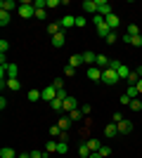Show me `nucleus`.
I'll return each instance as SVG.
<instances>
[{
  "label": "nucleus",
  "mask_w": 142,
  "mask_h": 158,
  "mask_svg": "<svg viewBox=\"0 0 142 158\" xmlns=\"http://www.w3.org/2000/svg\"><path fill=\"white\" fill-rule=\"evenodd\" d=\"M17 76H19V66L10 64V66H7V78H17Z\"/></svg>",
  "instance_id": "obj_27"
},
{
  "label": "nucleus",
  "mask_w": 142,
  "mask_h": 158,
  "mask_svg": "<svg viewBox=\"0 0 142 158\" xmlns=\"http://www.w3.org/2000/svg\"><path fill=\"white\" fill-rule=\"evenodd\" d=\"M126 94H128L130 99H137V94H140V90H137V85H128V90H126Z\"/></svg>",
  "instance_id": "obj_28"
},
{
  "label": "nucleus",
  "mask_w": 142,
  "mask_h": 158,
  "mask_svg": "<svg viewBox=\"0 0 142 158\" xmlns=\"http://www.w3.org/2000/svg\"><path fill=\"white\" fill-rule=\"evenodd\" d=\"M57 125H59V130H62V132H67V127L71 125V118H69V116H62V118L57 120Z\"/></svg>",
  "instance_id": "obj_18"
},
{
  "label": "nucleus",
  "mask_w": 142,
  "mask_h": 158,
  "mask_svg": "<svg viewBox=\"0 0 142 158\" xmlns=\"http://www.w3.org/2000/svg\"><path fill=\"white\" fill-rule=\"evenodd\" d=\"M74 109H78V99L76 97H67L64 99V111H74Z\"/></svg>",
  "instance_id": "obj_8"
},
{
  "label": "nucleus",
  "mask_w": 142,
  "mask_h": 158,
  "mask_svg": "<svg viewBox=\"0 0 142 158\" xmlns=\"http://www.w3.org/2000/svg\"><path fill=\"white\" fill-rule=\"evenodd\" d=\"M5 85L10 87L12 92H19V90H21V83H19V78H7V80H5Z\"/></svg>",
  "instance_id": "obj_10"
},
{
  "label": "nucleus",
  "mask_w": 142,
  "mask_h": 158,
  "mask_svg": "<svg viewBox=\"0 0 142 158\" xmlns=\"http://www.w3.org/2000/svg\"><path fill=\"white\" fill-rule=\"evenodd\" d=\"M85 144L90 146V151H93V153H95V151H100V146H102V144H100V139H88Z\"/></svg>",
  "instance_id": "obj_29"
},
{
  "label": "nucleus",
  "mask_w": 142,
  "mask_h": 158,
  "mask_svg": "<svg viewBox=\"0 0 142 158\" xmlns=\"http://www.w3.org/2000/svg\"><path fill=\"white\" fill-rule=\"evenodd\" d=\"M45 17H47V12H45V10H36V19H45Z\"/></svg>",
  "instance_id": "obj_45"
},
{
  "label": "nucleus",
  "mask_w": 142,
  "mask_h": 158,
  "mask_svg": "<svg viewBox=\"0 0 142 158\" xmlns=\"http://www.w3.org/2000/svg\"><path fill=\"white\" fill-rule=\"evenodd\" d=\"M128 83H130V85H137V83H140V78H137V73H135V71H130V76H128Z\"/></svg>",
  "instance_id": "obj_35"
},
{
  "label": "nucleus",
  "mask_w": 142,
  "mask_h": 158,
  "mask_svg": "<svg viewBox=\"0 0 142 158\" xmlns=\"http://www.w3.org/2000/svg\"><path fill=\"white\" fill-rule=\"evenodd\" d=\"M130 109H133V111H142V102H140V99H133V102H130Z\"/></svg>",
  "instance_id": "obj_34"
},
{
  "label": "nucleus",
  "mask_w": 142,
  "mask_h": 158,
  "mask_svg": "<svg viewBox=\"0 0 142 158\" xmlns=\"http://www.w3.org/2000/svg\"><path fill=\"white\" fill-rule=\"evenodd\" d=\"M116 125H118V135H128V132L133 130V123H130V120H126V118H123L121 123H116Z\"/></svg>",
  "instance_id": "obj_6"
},
{
  "label": "nucleus",
  "mask_w": 142,
  "mask_h": 158,
  "mask_svg": "<svg viewBox=\"0 0 142 158\" xmlns=\"http://www.w3.org/2000/svg\"><path fill=\"white\" fill-rule=\"evenodd\" d=\"M81 116H83L81 109H74V111H69V118H71V120H81Z\"/></svg>",
  "instance_id": "obj_33"
},
{
  "label": "nucleus",
  "mask_w": 142,
  "mask_h": 158,
  "mask_svg": "<svg viewBox=\"0 0 142 158\" xmlns=\"http://www.w3.org/2000/svg\"><path fill=\"white\" fill-rule=\"evenodd\" d=\"M74 73H76V69H74V66H69V64H67V69H64V76H67V78H71Z\"/></svg>",
  "instance_id": "obj_41"
},
{
  "label": "nucleus",
  "mask_w": 142,
  "mask_h": 158,
  "mask_svg": "<svg viewBox=\"0 0 142 158\" xmlns=\"http://www.w3.org/2000/svg\"><path fill=\"white\" fill-rule=\"evenodd\" d=\"M43 99H45V102H54V99H57V87L54 85L43 87Z\"/></svg>",
  "instance_id": "obj_4"
},
{
  "label": "nucleus",
  "mask_w": 142,
  "mask_h": 158,
  "mask_svg": "<svg viewBox=\"0 0 142 158\" xmlns=\"http://www.w3.org/2000/svg\"><path fill=\"white\" fill-rule=\"evenodd\" d=\"M81 64H83V54H71V57H69V66L78 69Z\"/></svg>",
  "instance_id": "obj_14"
},
{
  "label": "nucleus",
  "mask_w": 142,
  "mask_h": 158,
  "mask_svg": "<svg viewBox=\"0 0 142 158\" xmlns=\"http://www.w3.org/2000/svg\"><path fill=\"white\" fill-rule=\"evenodd\" d=\"M45 158H47V156H45Z\"/></svg>",
  "instance_id": "obj_57"
},
{
  "label": "nucleus",
  "mask_w": 142,
  "mask_h": 158,
  "mask_svg": "<svg viewBox=\"0 0 142 158\" xmlns=\"http://www.w3.org/2000/svg\"><path fill=\"white\" fill-rule=\"evenodd\" d=\"M14 7H17L14 0H2V2H0V10H5V12H12ZM17 10H19V7H17Z\"/></svg>",
  "instance_id": "obj_15"
},
{
  "label": "nucleus",
  "mask_w": 142,
  "mask_h": 158,
  "mask_svg": "<svg viewBox=\"0 0 142 158\" xmlns=\"http://www.w3.org/2000/svg\"><path fill=\"white\" fill-rule=\"evenodd\" d=\"M104 40H107L109 45H114L116 40H118V35H116V33H114V31H111V33H109V35H107V38H104Z\"/></svg>",
  "instance_id": "obj_39"
},
{
  "label": "nucleus",
  "mask_w": 142,
  "mask_h": 158,
  "mask_svg": "<svg viewBox=\"0 0 142 158\" xmlns=\"http://www.w3.org/2000/svg\"><path fill=\"white\" fill-rule=\"evenodd\" d=\"M85 24H88V19H85V17H76V26H85Z\"/></svg>",
  "instance_id": "obj_44"
},
{
  "label": "nucleus",
  "mask_w": 142,
  "mask_h": 158,
  "mask_svg": "<svg viewBox=\"0 0 142 158\" xmlns=\"http://www.w3.org/2000/svg\"><path fill=\"white\" fill-rule=\"evenodd\" d=\"M17 158H31V153H21V156H17Z\"/></svg>",
  "instance_id": "obj_54"
},
{
  "label": "nucleus",
  "mask_w": 142,
  "mask_h": 158,
  "mask_svg": "<svg viewBox=\"0 0 142 158\" xmlns=\"http://www.w3.org/2000/svg\"><path fill=\"white\" fill-rule=\"evenodd\" d=\"M93 21H95V26H97V24H102V21H104V17H102V14H95Z\"/></svg>",
  "instance_id": "obj_48"
},
{
  "label": "nucleus",
  "mask_w": 142,
  "mask_h": 158,
  "mask_svg": "<svg viewBox=\"0 0 142 158\" xmlns=\"http://www.w3.org/2000/svg\"><path fill=\"white\" fill-rule=\"evenodd\" d=\"M50 135H52V137H59V135H62L59 125H52V127H50Z\"/></svg>",
  "instance_id": "obj_42"
},
{
  "label": "nucleus",
  "mask_w": 142,
  "mask_h": 158,
  "mask_svg": "<svg viewBox=\"0 0 142 158\" xmlns=\"http://www.w3.org/2000/svg\"><path fill=\"white\" fill-rule=\"evenodd\" d=\"M130 102H133V99H130L128 94H123V97H121V104H128V106H130Z\"/></svg>",
  "instance_id": "obj_51"
},
{
  "label": "nucleus",
  "mask_w": 142,
  "mask_h": 158,
  "mask_svg": "<svg viewBox=\"0 0 142 158\" xmlns=\"http://www.w3.org/2000/svg\"><path fill=\"white\" fill-rule=\"evenodd\" d=\"M116 135H118V125H116V123H109V125L104 127V137H109V139H114Z\"/></svg>",
  "instance_id": "obj_7"
},
{
  "label": "nucleus",
  "mask_w": 142,
  "mask_h": 158,
  "mask_svg": "<svg viewBox=\"0 0 142 158\" xmlns=\"http://www.w3.org/2000/svg\"><path fill=\"white\" fill-rule=\"evenodd\" d=\"M128 76H130V69L126 64H121V69H118V78H121V80H128Z\"/></svg>",
  "instance_id": "obj_24"
},
{
  "label": "nucleus",
  "mask_w": 142,
  "mask_h": 158,
  "mask_svg": "<svg viewBox=\"0 0 142 158\" xmlns=\"http://www.w3.org/2000/svg\"><path fill=\"white\" fill-rule=\"evenodd\" d=\"M7 50H10V43H7V40H0V52L5 54Z\"/></svg>",
  "instance_id": "obj_43"
},
{
  "label": "nucleus",
  "mask_w": 142,
  "mask_h": 158,
  "mask_svg": "<svg viewBox=\"0 0 142 158\" xmlns=\"http://www.w3.org/2000/svg\"><path fill=\"white\" fill-rule=\"evenodd\" d=\"M109 61H111V59H107L104 54H97V59H95V64H97V69H107V66H109Z\"/></svg>",
  "instance_id": "obj_17"
},
{
  "label": "nucleus",
  "mask_w": 142,
  "mask_h": 158,
  "mask_svg": "<svg viewBox=\"0 0 142 158\" xmlns=\"http://www.w3.org/2000/svg\"><path fill=\"white\" fill-rule=\"evenodd\" d=\"M67 151H69V144H67V142H57V153H59V156H64Z\"/></svg>",
  "instance_id": "obj_32"
},
{
  "label": "nucleus",
  "mask_w": 142,
  "mask_h": 158,
  "mask_svg": "<svg viewBox=\"0 0 142 158\" xmlns=\"http://www.w3.org/2000/svg\"><path fill=\"white\" fill-rule=\"evenodd\" d=\"M137 73H140V78H142V66H140V71H137Z\"/></svg>",
  "instance_id": "obj_56"
},
{
  "label": "nucleus",
  "mask_w": 142,
  "mask_h": 158,
  "mask_svg": "<svg viewBox=\"0 0 142 158\" xmlns=\"http://www.w3.org/2000/svg\"><path fill=\"white\" fill-rule=\"evenodd\" d=\"M130 45H135V47H142V35H133V38H130Z\"/></svg>",
  "instance_id": "obj_38"
},
{
  "label": "nucleus",
  "mask_w": 142,
  "mask_h": 158,
  "mask_svg": "<svg viewBox=\"0 0 142 158\" xmlns=\"http://www.w3.org/2000/svg\"><path fill=\"white\" fill-rule=\"evenodd\" d=\"M38 99H43L41 90H28V102H38Z\"/></svg>",
  "instance_id": "obj_25"
},
{
  "label": "nucleus",
  "mask_w": 142,
  "mask_h": 158,
  "mask_svg": "<svg viewBox=\"0 0 142 158\" xmlns=\"http://www.w3.org/2000/svg\"><path fill=\"white\" fill-rule=\"evenodd\" d=\"M71 26H76V17H71V14H67V17L62 19V31H64V28H71Z\"/></svg>",
  "instance_id": "obj_12"
},
{
  "label": "nucleus",
  "mask_w": 142,
  "mask_h": 158,
  "mask_svg": "<svg viewBox=\"0 0 142 158\" xmlns=\"http://www.w3.org/2000/svg\"><path fill=\"white\" fill-rule=\"evenodd\" d=\"M62 31V21H52V24H47V33L50 35H57Z\"/></svg>",
  "instance_id": "obj_13"
},
{
  "label": "nucleus",
  "mask_w": 142,
  "mask_h": 158,
  "mask_svg": "<svg viewBox=\"0 0 142 158\" xmlns=\"http://www.w3.org/2000/svg\"><path fill=\"white\" fill-rule=\"evenodd\" d=\"M52 85L57 87V90H64V83H62V78H54V80H52Z\"/></svg>",
  "instance_id": "obj_46"
},
{
  "label": "nucleus",
  "mask_w": 142,
  "mask_h": 158,
  "mask_svg": "<svg viewBox=\"0 0 142 158\" xmlns=\"http://www.w3.org/2000/svg\"><path fill=\"white\" fill-rule=\"evenodd\" d=\"M111 120H114V123H121L123 116H121V113H114V116H111Z\"/></svg>",
  "instance_id": "obj_50"
},
{
  "label": "nucleus",
  "mask_w": 142,
  "mask_h": 158,
  "mask_svg": "<svg viewBox=\"0 0 142 158\" xmlns=\"http://www.w3.org/2000/svg\"><path fill=\"white\" fill-rule=\"evenodd\" d=\"M95 59H97L95 52H83V64H95Z\"/></svg>",
  "instance_id": "obj_23"
},
{
  "label": "nucleus",
  "mask_w": 142,
  "mask_h": 158,
  "mask_svg": "<svg viewBox=\"0 0 142 158\" xmlns=\"http://www.w3.org/2000/svg\"><path fill=\"white\" fill-rule=\"evenodd\" d=\"M81 111H83V116H88V113L93 111V106H90V104H83V106H81Z\"/></svg>",
  "instance_id": "obj_47"
},
{
  "label": "nucleus",
  "mask_w": 142,
  "mask_h": 158,
  "mask_svg": "<svg viewBox=\"0 0 142 158\" xmlns=\"http://www.w3.org/2000/svg\"><path fill=\"white\" fill-rule=\"evenodd\" d=\"M0 158H17V153H14V149H10V146H2V149H0Z\"/></svg>",
  "instance_id": "obj_19"
},
{
  "label": "nucleus",
  "mask_w": 142,
  "mask_h": 158,
  "mask_svg": "<svg viewBox=\"0 0 142 158\" xmlns=\"http://www.w3.org/2000/svg\"><path fill=\"white\" fill-rule=\"evenodd\" d=\"M47 7H59V0H47Z\"/></svg>",
  "instance_id": "obj_52"
},
{
  "label": "nucleus",
  "mask_w": 142,
  "mask_h": 158,
  "mask_svg": "<svg viewBox=\"0 0 142 158\" xmlns=\"http://www.w3.org/2000/svg\"><path fill=\"white\" fill-rule=\"evenodd\" d=\"M109 153H111V146H107V144H102V146H100V156H104V158H107Z\"/></svg>",
  "instance_id": "obj_37"
},
{
  "label": "nucleus",
  "mask_w": 142,
  "mask_h": 158,
  "mask_svg": "<svg viewBox=\"0 0 142 158\" xmlns=\"http://www.w3.org/2000/svg\"><path fill=\"white\" fill-rule=\"evenodd\" d=\"M50 106H52V111H64V99H54V102H50Z\"/></svg>",
  "instance_id": "obj_22"
},
{
  "label": "nucleus",
  "mask_w": 142,
  "mask_h": 158,
  "mask_svg": "<svg viewBox=\"0 0 142 158\" xmlns=\"http://www.w3.org/2000/svg\"><path fill=\"white\" fill-rule=\"evenodd\" d=\"M64 43H67V38H64V31H59L57 35H52V45H54V47H64Z\"/></svg>",
  "instance_id": "obj_11"
},
{
  "label": "nucleus",
  "mask_w": 142,
  "mask_h": 158,
  "mask_svg": "<svg viewBox=\"0 0 142 158\" xmlns=\"http://www.w3.org/2000/svg\"><path fill=\"white\" fill-rule=\"evenodd\" d=\"M107 26L111 28V31L118 28V17H116V14H109V17H107Z\"/></svg>",
  "instance_id": "obj_20"
},
{
  "label": "nucleus",
  "mask_w": 142,
  "mask_h": 158,
  "mask_svg": "<svg viewBox=\"0 0 142 158\" xmlns=\"http://www.w3.org/2000/svg\"><path fill=\"white\" fill-rule=\"evenodd\" d=\"M19 17H21V19H31V17H36L33 2H21V5H19Z\"/></svg>",
  "instance_id": "obj_2"
},
{
  "label": "nucleus",
  "mask_w": 142,
  "mask_h": 158,
  "mask_svg": "<svg viewBox=\"0 0 142 158\" xmlns=\"http://www.w3.org/2000/svg\"><path fill=\"white\" fill-rule=\"evenodd\" d=\"M118 80H121V78H118V73H116L114 69H109V66H107V69H102V83L114 85V83H118Z\"/></svg>",
  "instance_id": "obj_1"
},
{
  "label": "nucleus",
  "mask_w": 142,
  "mask_h": 158,
  "mask_svg": "<svg viewBox=\"0 0 142 158\" xmlns=\"http://www.w3.org/2000/svg\"><path fill=\"white\" fill-rule=\"evenodd\" d=\"M95 2H97V14H102L104 19H107L109 14H114L111 12V5H109L107 0H95Z\"/></svg>",
  "instance_id": "obj_3"
},
{
  "label": "nucleus",
  "mask_w": 142,
  "mask_h": 158,
  "mask_svg": "<svg viewBox=\"0 0 142 158\" xmlns=\"http://www.w3.org/2000/svg\"><path fill=\"white\" fill-rule=\"evenodd\" d=\"M90 153H93V151H90L88 144H81V146H78V156H81V158H90Z\"/></svg>",
  "instance_id": "obj_21"
},
{
  "label": "nucleus",
  "mask_w": 142,
  "mask_h": 158,
  "mask_svg": "<svg viewBox=\"0 0 142 158\" xmlns=\"http://www.w3.org/2000/svg\"><path fill=\"white\" fill-rule=\"evenodd\" d=\"M137 90H140V94H142V78H140V83H137Z\"/></svg>",
  "instance_id": "obj_55"
},
{
  "label": "nucleus",
  "mask_w": 142,
  "mask_h": 158,
  "mask_svg": "<svg viewBox=\"0 0 142 158\" xmlns=\"http://www.w3.org/2000/svg\"><path fill=\"white\" fill-rule=\"evenodd\" d=\"M81 7L85 10V12H95V14H97V2H95V0H85Z\"/></svg>",
  "instance_id": "obj_16"
},
{
  "label": "nucleus",
  "mask_w": 142,
  "mask_h": 158,
  "mask_svg": "<svg viewBox=\"0 0 142 158\" xmlns=\"http://www.w3.org/2000/svg\"><path fill=\"white\" fill-rule=\"evenodd\" d=\"M33 7H36V10H45V7H47V0H33Z\"/></svg>",
  "instance_id": "obj_36"
},
{
  "label": "nucleus",
  "mask_w": 142,
  "mask_h": 158,
  "mask_svg": "<svg viewBox=\"0 0 142 158\" xmlns=\"http://www.w3.org/2000/svg\"><path fill=\"white\" fill-rule=\"evenodd\" d=\"M45 153L47 156H50V153H57V142H54V139H50V142L45 144Z\"/></svg>",
  "instance_id": "obj_26"
},
{
  "label": "nucleus",
  "mask_w": 142,
  "mask_h": 158,
  "mask_svg": "<svg viewBox=\"0 0 142 158\" xmlns=\"http://www.w3.org/2000/svg\"><path fill=\"white\" fill-rule=\"evenodd\" d=\"M88 78L95 80V83H100V80H102V69H97V66H88Z\"/></svg>",
  "instance_id": "obj_5"
},
{
  "label": "nucleus",
  "mask_w": 142,
  "mask_h": 158,
  "mask_svg": "<svg viewBox=\"0 0 142 158\" xmlns=\"http://www.w3.org/2000/svg\"><path fill=\"white\" fill-rule=\"evenodd\" d=\"M7 24H10V12L0 10V26H7Z\"/></svg>",
  "instance_id": "obj_31"
},
{
  "label": "nucleus",
  "mask_w": 142,
  "mask_h": 158,
  "mask_svg": "<svg viewBox=\"0 0 142 158\" xmlns=\"http://www.w3.org/2000/svg\"><path fill=\"white\" fill-rule=\"evenodd\" d=\"M109 33H111V28L107 26V19L102 21V24H97V35H100V38H107Z\"/></svg>",
  "instance_id": "obj_9"
},
{
  "label": "nucleus",
  "mask_w": 142,
  "mask_h": 158,
  "mask_svg": "<svg viewBox=\"0 0 142 158\" xmlns=\"http://www.w3.org/2000/svg\"><path fill=\"white\" fill-rule=\"evenodd\" d=\"M126 33H128L130 38H133V35H142V33H140V26H137V24H130V26H128V31H126Z\"/></svg>",
  "instance_id": "obj_30"
},
{
  "label": "nucleus",
  "mask_w": 142,
  "mask_h": 158,
  "mask_svg": "<svg viewBox=\"0 0 142 158\" xmlns=\"http://www.w3.org/2000/svg\"><path fill=\"white\" fill-rule=\"evenodd\" d=\"M109 69H114V71L118 73V69H121V61H118V59H111V61H109Z\"/></svg>",
  "instance_id": "obj_40"
},
{
  "label": "nucleus",
  "mask_w": 142,
  "mask_h": 158,
  "mask_svg": "<svg viewBox=\"0 0 142 158\" xmlns=\"http://www.w3.org/2000/svg\"><path fill=\"white\" fill-rule=\"evenodd\" d=\"M90 158H104V156H100V151H95V153H90Z\"/></svg>",
  "instance_id": "obj_53"
},
{
  "label": "nucleus",
  "mask_w": 142,
  "mask_h": 158,
  "mask_svg": "<svg viewBox=\"0 0 142 158\" xmlns=\"http://www.w3.org/2000/svg\"><path fill=\"white\" fill-rule=\"evenodd\" d=\"M47 153H41V151H31V158H45Z\"/></svg>",
  "instance_id": "obj_49"
}]
</instances>
